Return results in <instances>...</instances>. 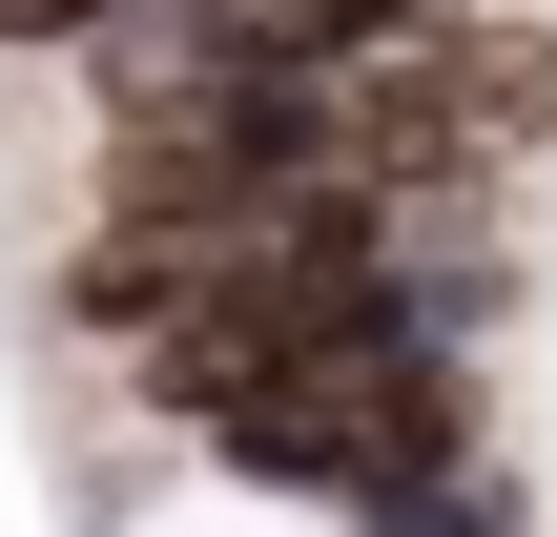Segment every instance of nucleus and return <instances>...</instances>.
Returning a JSON list of instances; mask_svg holds the SVG:
<instances>
[{
    "label": "nucleus",
    "instance_id": "obj_1",
    "mask_svg": "<svg viewBox=\"0 0 557 537\" xmlns=\"http://www.w3.org/2000/svg\"><path fill=\"white\" fill-rule=\"evenodd\" d=\"M145 0H0V62H103Z\"/></svg>",
    "mask_w": 557,
    "mask_h": 537
},
{
    "label": "nucleus",
    "instance_id": "obj_2",
    "mask_svg": "<svg viewBox=\"0 0 557 537\" xmlns=\"http://www.w3.org/2000/svg\"><path fill=\"white\" fill-rule=\"evenodd\" d=\"M351 537H517V497L496 476H434V497H393V517H351Z\"/></svg>",
    "mask_w": 557,
    "mask_h": 537
}]
</instances>
